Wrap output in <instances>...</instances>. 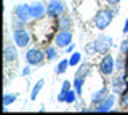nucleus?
<instances>
[{"label": "nucleus", "instance_id": "nucleus-1", "mask_svg": "<svg viewBox=\"0 0 128 115\" xmlns=\"http://www.w3.org/2000/svg\"><path fill=\"white\" fill-rule=\"evenodd\" d=\"M117 11H118V8H115V10H112V8H101L98 13L94 14V18H93L94 27L98 30H106L107 27L112 24L114 16L117 14Z\"/></svg>", "mask_w": 128, "mask_h": 115}, {"label": "nucleus", "instance_id": "nucleus-2", "mask_svg": "<svg viewBox=\"0 0 128 115\" xmlns=\"http://www.w3.org/2000/svg\"><path fill=\"white\" fill-rule=\"evenodd\" d=\"M93 46H94V51L96 54H107L109 51L112 50V46H114V40H112L110 35L107 34H99L98 37L93 40Z\"/></svg>", "mask_w": 128, "mask_h": 115}, {"label": "nucleus", "instance_id": "nucleus-3", "mask_svg": "<svg viewBox=\"0 0 128 115\" xmlns=\"http://www.w3.org/2000/svg\"><path fill=\"white\" fill-rule=\"evenodd\" d=\"M110 90L114 94L120 96L122 93H125L128 90V80H126V74L125 72H115V75H112L110 78Z\"/></svg>", "mask_w": 128, "mask_h": 115}, {"label": "nucleus", "instance_id": "nucleus-4", "mask_svg": "<svg viewBox=\"0 0 128 115\" xmlns=\"http://www.w3.org/2000/svg\"><path fill=\"white\" fill-rule=\"evenodd\" d=\"M11 38H13V42L16 43L18 48H26V46L30 45L32 35H30V32L26 29V27H21V29H13Z\"/></svg>", "mask_w": 128, "mask_h": 115}, {"label": "nucleus", "instance_id": "nucleus-5", "mask_svg": "<svg viewBox=\"0 0 128 115\" xmlns=\"http://www.w3.org/2000/svg\"><path fill=\"white\" fill-rule=\"evenodd\" d=\"M99 74L102 77H112L115 72V58L112 54H102L101 61H99Z\"/></svg>", "mask_w": 128, "mask_h": 115}, {"label": "nucleus", "instance_id": "nucleus-6", "mask_svg": "<svg viewBox=\"0 0 128 115\" xmlns=\"http://www.w3.org/2000/svg\"><path fill=\"white\" fill-rule=\"evenodd\" d=\"M46 61V56H45V51L34 46V48H29L26 51V62L34 67H38L42 66L43 62Z\"/></svg>", "mask_w": 128, "mask_h": 115}, {"label": "nucleus", "instance_id": "nucleus-7", "mask_svg": "<svg viewBox=\"0 0 128 115\" xmlns=\"http://www.w3.org/2000/svg\"><path fill=\"white\" fill-rule=\"evenodd\" d=\"M46 14L51 19H58L66 14V3L62 0H50L46 3Z\"/></svg>", "mask_w": 128, "mask_h": 115}, {"label": "nucleus", "instance_id": "nucleus-8", "mask_svg": "<svg viewBox=\"0 0 128 115\" xmlns=\"http://www.w3.org/2000/svg\"><path fill=\"white\" fill-rule=\"evenodd\" d=\"M74 40V34L72 30H66V29H58V32L54 35V45L58 48H66L67 45H70Z\"/></svg>", "mask_w": 128, "mask_h": 115}, {"label": "nucleus", "instance_id": "nucleus-9", "mask_svg": "<svg viewBox=\"0 0 128 115\" xmlns=\"http://www.w3.org/2000/svg\"><path fill=\"white\" fill-rule=\"evenodd\" d=\"M13 16L21 19L22 22H27L32 19V14H30V5L29 3H19L13 8Z\"/></svg>", "mask_w": 128, "mask_h": 115}, {"label": "nucleus", "instance_id": "nucleus-10", "mask_svg": "<svg viewBox=\"0 0 128 115\" xmlns=\"http://www.w3.org/2000/svg\"><path fill=\"white\" fill-rule=\"evenodd\" d=\"M19 58V53H18V46L16 43H6L5 48H3V59L5 62H16Z\"/></svg>", "mask_w": 128, "mask_h": 115}, {"label": "nucleus", "instance_id": "nucleus-11", "mask_svg": "<svg viewBox=\"0 0 128 115\" xmlns=\"http://www.w3.org/2000/svg\"><path fill=\"white\" fill-rule=\"evenodd\" d=\"M30 14H32V19H35V21H40V19H43L46 14V5L43 2H34L30 5Z\"/></svg>", "mask_w": 128, "mask_h": 115}, {"label": "nucleus", "instance_id": "nucleus-12", "mask_svg": "<svg viewBox=\"0 0 128 115\" xmlns=\"http://www.w3.org/2000/svg\"><path fill=\"white\" fill-rule=\"evenodd\" d=\"M114 102H115V96L110 93L106 99H102L99 104L93 106L91 109H93V112H109V110H112V107H114Z\"/></svg>", "mask_w": 128, "mask_h": 115}, {"label": "nucleus", "instance_id": "nucleus-13", "mask_svg": "<svg viewBox=\"0 0 128 115\" xmlns=\"http://www.w3.org/2000/svg\"><path fill=\"white\" fill-rule=\"evenodd\" d=\"M110 86H107V85H102L101 88H99L98 91H93L91 93V98H90V101H91V106H96V104H99V102L102 101V99H106L107 96L110 94Z\"/></svg>", "mask_w": 128, "mask_h": 115}, {"label": "nucleus", "instance_id": "nucleus-14", "mask_svg": "<svg viewBox=\"0 0 128 115\" xmlns=\"http://www.w3.org/2000/svg\"><path fill=\"white\" fill-rule=\"evenodd\" d=\"M91 70H93V66L90 64V62H80L77 70H75V75L74 77H82V78H86L88 75L91 74Z\"/></svg>", "mask_w": 128, "mask_h": 115}, {"label": "nucleus", "instance_id": "nucleus-15", "mask_svg": "<svg viewBox=\"0 0 128 115\" xmlns=\"http://www.w3.org/2000/svg\"><path fill=\"white\" fill-rule=\"evenodd\" d=\"M126 69H128V58L120 53L115 58V72H125L126 74Z\"/></svg>", "mask_w": 128, "mask_h": 115}, {"label": "nucleus", "instance_id": "nucleus-16", "mask_svg": "<svg viewBox=\"0 0 128 115\" xmlns=\"http://www.w3.org/2000/svg\"><path fill=\"white\" fill-rule=\"evenodd\" d=\"M58 29L72 30V18L67 14H62L61 18H58Z\"/></svg>", "mask_w": 128, "mask_h": 115}, {"label": "nucleus", "instance_id": "nucleus-17", "mask_svg": "<svg viewBox=\"0 0 128 115\" xmlns=\"http://www.w3.org/2000/svg\"><path fill=\"white\" fill-rule=\"evenodd\" d=\"M43 86H45V80H43V78H38V82L34 85V88L30 91V101H35V99L38 98V94H40V91H42Z\"/></svg>", "mask_w": 128, "mask_h": 115}, {"label": "nucleus", "instance_id": "nucleus-18", "mask_svg": "<svg viewBox=\"0 0 128 115\" xmlns=\"http://www.w3.org/2000/svg\"><path fill=\"white\" fill-rule=\"evenodd\" d=\"M85 80H86V78H82V77H74V82H72V88L77 91L78 98L83 94V85H85Z\"/></svg>", "mask_w": 128, "mask_h": 115}, {"label": "nucleus", "instance_id": "nucleus-19", "mask_svg": "<svg viewBox=\"0 0 128 115\" xmlns=\"http://www.w3.org/2000/svg\"><path fill=\"white\" fill-rule=\"evenodd\" d=\"M45 56H46V61H54L58 58V46L56 45H48L45 46Z\"/></svg>", "mask_w": 128, "mask_h": 115}, {"label": "nucleus", "instance_id": "nucleus-20", "mask_svg": "<svg viewBox=\"0 0 128 115\" xmlns=\"http://www.w3.org/2000/svg\"><path fill=\"white\" fill-rule=\"evenodd\" d=\"M69 90H72V83L69 80H64L62 85H61V91H59V94H58V102H64V99H66V93Z\"/></svg>", "mask_w": 128, "mask_h": 115}, {"label": "nucleus", "instance_id": "nucleus-21", "mask_svg": "<svg viewBox=\"0 0 128 115\" xmlns=\"http://www.w3.org/2000/svg\"><path fill=\"white\" fill-rule=\"evenodd\" d=\"M67 67H70V64H69V58H64V59H61V61L56 64L54 74H56V75H62V74L67 70Z\"/></svg>", "mask_w": 128, "mask_h": 115}, {"label": "nucleus", "instance_id": "nucleus-22", "mask_svg": "<svg viewBox=\"0 0 128 115\" xmlns=\"http://www.w3.org/2000/svg\"><path fill=\"white\" fill-rule=\"evenodd\" d=\"M18 99V93H5L3 94V109H6L8 106H11Z\"/></svg>", "mask_w": 128, "mask_h": 115}, {"label": "nucleus", "instance_id": "nucleus-23", "mask_svg": "<svg viewBox=\"0 0 128 115\" xmlns=\"http://www.w3.org/2000/svg\"><path fill=\"white\" fill-rule=\"evenodd\" d=\"M80 62H82V53H78V51H74V53L70 54V58H69V64H70V67H77Z\"/></svg>", "mask_w": 128, "mask_h": 115}, {"label": "nucleus", "instance_id": "nucleus-24", "mask_svg": "<svg viewBox=\"0 0 128 115\" xmlns=\"http://www.w3.org/2000/svg\"><path fill=\"white\" fill-rule=\"evenodd\" d=\"M77 98H78L77 91L72 88V90H69L66 93V99H64V102H67V104H75V102H77Z\"/></svg>", "mask_w": 128, "mask_h": 115}, {"label": "nucleus", "instance_id": "nucleus-25", "mask_svg": "<svg viewBox=\"0 0 128 115\" xmlns=\"http://www.w3.org/2000/svg\"><path fill=\"white\" fill-rule=\"evenodd\" d=\"M120 106H122L123 109H128V90L125 93L120 94Z\"/></svg>", "mask_w": 128, "mask_h": 115}, {"label": "nucleus", "instance_id": "nucleus-26", "mask_svg": "<svg viewBox=\"0 0 128 115\" xmlns=\"http://www.w3.org/2000/svg\"><path fill=\"white\" fill-rule=\"evenodd\" d=\"M11 27L13 29H21V27H26V22H22L18 18H14V19H11Z\"/></svg>", "mask_w": 128, "mask_h": 115}, {"label": "nucleus", "instance_id": "nucleus-27", "mask_svg": "<svg viewBox=\"0 0 128 115\" xmlns=\"http://www.w3.org/2000/svg\"><path fill=\"white\" fill-rule=\"evenodd\" d=\"M120 53L125 54V56L128 58V38H125V40L120 43Z\"/></svg>", "mask_w": 128, "mask_h": 115}, {"label": "nucleus", "instance_id": "nucleus-28", "mask_svg": "<svg viewBox=\"0 0 128 115\" xmlns=\"http://www.w3.org/2000/svg\"><path fill=\"white\" fill-rule=\"evenodd\" d=\"M32 67H34V66H30V64H27L26 67H24L22 72H21L22 77H27V75H30V74H32Z\"/></svg>", "mask_w": 128, "mask_h": 115}, {"label": "nucleus", "instance_id": "nucleus-29", "mask_svg": "<svg viewBox=\"0 0 128 115\" xmlns=\"http://www.w3.org/2000/svg\"><path fill=\"white\" fill-rule=\"evenodd\" d=\"M85 50H86V53L90 54V56H93V54H96V51H94V46H93V42H91V43H88V45L85 46Z\"/></svg>", "mask_w": 128, "mask_h": 115}, {"label": "nucleus", "instance_id": "nucleus-30", "mask_svg": "<svg viewBox=\"0 0 128 115\" xmlns=\"http://www.w3.org/2000/svg\"><path fill=\"white\" fill-rule=\"evenodd\" d=\"M64 51H66V53H69V54H72V53L75 51V45H74V43H70V45H67L66 48H64Z\"/></svg>", "mask_w": 128, "mask_h": 115}, {"label": "nucleus", "instance_id": "nucleus-31", "mask_svg": "<svg viewBox=\"0 0 128 115\" xmlns=\"http://www.w3.org/2000/svg\"><path fill=\"white\" fill-rule=\"evenodd\" d=\"M106 3H107V5H110V6H118L120 0H106Z\"/></svg>", "mask_w": 128, "mask_h": 115}, {"label": "nucleus", "instance_id": "nucleus-32", "mask_svg": "<svg viewBox=\"0 0 128 115\" xmlns=\"http://www.w3.org/2000/svg\"><path fill=\"white\" fill-rule=\"evenodd\" d=\"M122 32L125 34V35H128V19L125 21V24H123V29H122Z\"/></svg>", "mask_w": 128, "mask_h": 115}]
</instances>
